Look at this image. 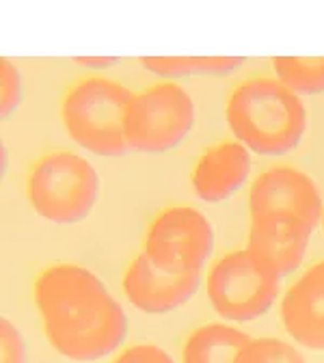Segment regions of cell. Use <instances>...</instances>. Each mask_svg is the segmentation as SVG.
Returning <instances> with one entry per match:
<instances>
[{
    "label": "cell",
    "mask_w": 324,
    "mask_h": 363,
    "mask_svg": "<svg viewBox=\"0 0 324 363\" xmlns=\"http://www.w3.org/2000/svg\"><path fill=\"white\" fill-rule=\"evenodd\" d=\"M30 208L45 220L74 225L96 208L100 175L84 156L57 150L41 156L26 179Z\"/></svg>",
    "instance_id": "4"
},
{
    "label": "cell",
    "mask_w": 324,
    "mask_h": 363,
    "mask_svg": "<svg viewBox=\"0 0 324 363\" xmlns=\"http://www.w3.org/2000/svg\"><path fill=\"white\" fill-rule=\"evenodd\" d=\"M134 94L106 76H84L61 100V121L69 139L98 156L128 152V115Z\"/></svg>",
    "instance_id": "3"
},
{
    "label": "cell",
    "mask_w": 324,
    "mask_h": 363,
    "mask_svg": "<svg viewBox=\"0 0 324 363\" xmlns=\"http://www.w3.org/2000/svg\"><path fill=\"white\" fill-rule=\"evenodd\" d=\"M24 98V82L18 67L9 61H0V115L3 119L11 117Z\"/></svg>",
    "instance_id": "17"
},
{
    "label": "cell",
    "mask_w": 324,
    "mask_h": 363,
    "mask_svg": "<svg viewBox=\"0 0 324 363\" xmlns=\"http://www.w3.org/2000/svg\"><path fill=\"white\" fill-rule=\"evenodd\" d=\"M251 220L298 223L309 230L322 220L324 206L315 179L290 164H274L259 173L249 193Z\"/></svg>",
    "instance_id": "7"
},
{
    "label": "cell",
    "mask_w": 324,
    "mask_h": 363,
    "mask_svg": "<svg viewBox=\"0 0 324 363\" xmlns=\"http://www.w3.org/2000/svg\"><path fill=\"white\" fill-rule=\"evenodd\" d=\"M115 363H173L171 354L154 344H136L123 350Z\"/></svg>",
    "instance_id": "19"
},
{
    "label": "cell",
    "mask_w": 324,
    "mask_h": 363,
    "mask_svg": "<svg viewBox=\"0 0 324 363\" xmlns=\"http://www.w3.org/2000/svg\"><path fill=\"white\" fill-rule=\"evenodd\" d=\"M251 173V154L240 143L210 145L197 160L191 184L195 195L208 203L227 201L245 186Z\"/></svg>",
    "instance_id": "11"
},
{
    "label": "cell",
    "mask_w": 324,
    "mask_h": 363,
    "mask_svg": "<svg viewBox=\"0 0 324 363\" xmlns=\"http://www.w3.org/2000/svg\"><path fill=\"white\" fill-rule=\"evenodd\" d=\"M245 63L242 57H145L141 65L156 74L158 78H167L175 82L177 78L193 76H225L240 69Z\"/></svg>",
    "instance_id": "14"
},
{
    "label": "cell",
    "mask_w": 324,
    "mask_h": 363,
    "mask_svg": "<svg viewBox=\"0 0 324 363\" xmlns=\"http://www.w3.org/2000/svg\"><path fill=\"white\" fill-rule=\"evenodd\" d=\"M201 268H162L138 253L123 272L128 301L145 313H167L189 303L199 290Z\"/></svg>",
    "instance_id": "9"
},
{
    "label": "cell",
    "mask_w": 324,
    "mask_h": 363,
    "mask_svg": "<svg viewBox=\"0 0 324 363\" xmlns=\"http://www.w3.org/2000/svg\"><path fill=\"white\" fill-rule=\"evenodd\" d=\"M195 125V102L177 82L162 80L134 94L128 115V152L162 154L177 147Z\"/></svg>",
    "instance_id": "5"
},
{
    "label": "cell",
    "mask_w": 324,
    "mask_h": 363,
    "mask_svg": "<svg viewBox=\"0 0 324 363\" xmlns=\"http://www.w3.org/2000/svg\"><path fill=\"white\" fill-rule=\"evenodd\" d=\"M236 363H305V359L288 342L276 337H259L251 340Z\"/></svg>",
    "instance_id": "16"
},
{
    "label": "cell",
    "mask_w": 324,
    "mask_h": 363,
    "mask_svg": "<svg viewBox=\"0 0 324 363\" xmlns=\"http://www.w3.org/2000/svg\"><path fill=\"white\" fill-rule=\"evenodd\" d=\"M286 331L305 348L324 350V262L313 264L281 301Z\"/></svg>",
    "instance_id": "10"
},
{
    "label": "cell",
    "mask_w": 324,
    "mask_h": 363,
    "mask_svg": "<svg viewBox=\"0 0 324 363\" xmlns=\"http://www.w3.org/2000/svg\"><path fill=\"white\" fill-rule=\"evenodd\" d=\"M214 249V227L203 212L175 206L162 210L147 227L143 253L158 266L203 268Z\"/></svg>",
    "instance_id": "8"
},
{
    "label": "cell",
    "mask_w": 324,
    "mask_h": 363,
    "mask_svg": "<svg viewBox=\"0 0 324 363\" xmlns=\"http://www.w3.org/2000/svg\"><path fill=\"white\" fill-rule=\"evenodd\" d=\"M272 67L276 80L294 91L296 96L324 94V57H274Z\"/></svg>",
    "instance_id": "15"
},
{
    "label": "cell",
    "mask_w": 324,
    "mask_h": 363,
    "mask_svg": "<svg viewBox=\"0 0 324 363\" xmlns=\"http://www.w3.org/2000/svg\"><path fill=\"white\" fill-rule=\"evenodd\" d=\"M33 296L50 346L72 361H98L125 340L128 315L94 270L52 264L39 272Z\"/></svg>",
    "instance_id": "1"
},
{
    "label": "cell",
    "mask_w": 324,
    "mask_h": 363,
    "mask_svg": "<svg viewBox=\"0 0 324 363\" xmlns=\"http://www.w3.org/2000/svg\"><path fill=\"white\" fill-rule=\"evenodd\" d=\"M208 298L214 311L234 323L264 315L279 294V277L247 249L223 255L208 275Z\"/></svg>",
    "instance_id": "6"
},
{
    "label": "cell",
    "mask_w": 324,
    "mask_h": 363,
    "mask_svg": "<svg viewBox=\"0 0 324 363\" xmlns=\"http://www.w3.org/2000/svg\"><path fill=\"white\" fill-rule=\"evenodd\" d=\"M322 230H324V214H322Z\"/></svg>",
    "instance_id": "21"
},
{
    "label": "cell",
    "mask_w": 324,
    "mask_h": 363,
    "mask_svg": "<svg viewBox=\"0 0 324 363\" xmlns=\"http://www.w3.org/2000/svg\"><path fill=\"white\" fill-rule=\"evenodd\" d=\"M251 335L227 327V325H203L195 329L181 350L184 363H236L242 350L251 344Z\"/></svg>",
    "instance_id": "13"
},
{
    "label": "cell",
    "mask_w": 324,
    "mask_h": 363,
    "mask_svg": "<svg viewBox=\"0 0 324 363\" xmlns=\"http://www.w3.org/2000/svg\"><path fill=\"white\" fill-rule=\"evenodd\" d=\"M311 232L298 223L251 220L247 251L281 279L303 264Z\"/></svg>",
    "instance_id": "12"
},
{
    "label": "cell",
    "mask_w": 324,
    "mask_h": 363,
    "mask_svg": "<svg viewBox=\"0 0 324 363\" xmlns=\"http://www.w3.org/2000/svg\"><path fill=\"white\" fill-rule=\"evenodd\" d=\"M0 363H28L24 335L9 318L0 320Z\"/></svg>",
    "instance_id": "18"
},
{
    "label": "cell",
    "mask_w": 324,
    "mask_h": 363,
    "mask_svg": "<svg viewBox=\"0 0 324 363\" xmlns=\"http://www.w3.org/2000/svg\"><path fill=\"white\" fill-rule=\"evenodd\" d=\"M74 61L84 67H100V69L117 63V59H113V57H86V59H74Z\"/></svg>",
    "instance_id": "20"
},
{
    "label": "cell",
    "mask_w": 324,
    "mask_h": 363,
    "mask_svg": "<svg viewBox=\"0 0 324 363\" xmlns=\"http://www.w3.org/2000/svg\"><path fill=\"white\" fill-rule=\"evenodd\" d=\"M225 119L240 145L262 156H281L298 147L307 130V108L276 78L257 76L234 86Z\"/></svg>",
    "instance_id": "2"
}]
</instances>
